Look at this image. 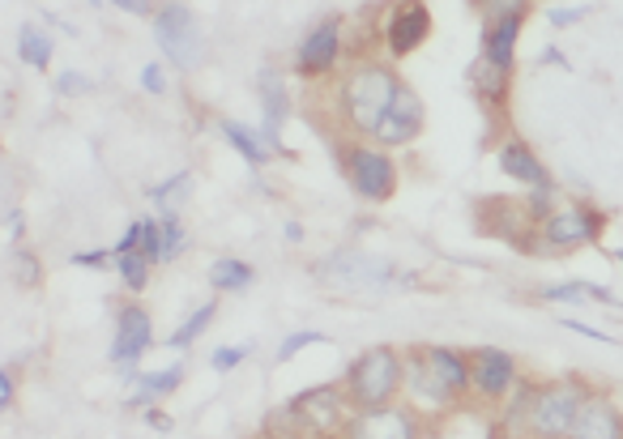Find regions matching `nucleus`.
Instances as JSON below:
<instances>
[{
  "instance_id": "obj_1",
  "label": "nucleus",
  "mask_w": 623,
  "mask_h": 439,
  "mask_svg": "<svg viewBox=\"0 0 623 439\" xmlns=\"http://www.w3.org/2000/svg\"><path fill=\"white\" fill-rule=\"evenodd\" d=\"M401 393L414 410L445 414L470 393V354L452 346H414L405 351Z\"/></svg>"
},
{
  "instance_id": "obj_2",
  "label": "nucleus",
  "mask_w": 623,
  "mask_h": 439,
  "mask_svg": "<svg viewBox=\"0 0 623 439\" xmlns=\"http://www.w3.org/2000/svg\"><path fill=\"white\" fill-rule=\"evenodd\" d=\"M398 90H401V78L389 64H380V60L355 64V69L338 82V116H342V124L351 132L372 137L376 124L385 120L389 103L398 98Z\"/></svg>"
},
{
  "instance_id": "obj_3",
  "label": "nucleus",
  "mask_w": 623,
  "mask_h": 439,
  "mask_svg": "<svg viewBox=\"0 0 623 439\" xmlns=\"http://www.w3.org/2000/svg\"><path fill=\"white\" fill-rule=\"evenodd\" d=\"M401 376H405V354L393 346H372L363 351L346 367V401L351 410H380V405H393L401 396Z\"/></svg>"
},
{
  "instance_id": "obj_4",
  "label": "nucleus",
  "mask_w": 623,
  "mask_h": 439,
  "mask_svg": "<svg viewBox=\"0 0 623 439\" xmlns=\"http://www.w3.org/2000/svg\"><path fill=\"white\" fill-rule=\"evenodd\" d=\"M593 393L580 376H560L546 380L530 393V410H526V436L530 439H568L573 423L580 414V401Z\"/></svg>"
},
{
  "instance_id": "obj_5",
  "label": "nucleus",
  "mask_w": 623,
  "mask_h": 439,
  "mask_svg": "<svg viewBox=\"0 0 623 439\" xmlns=\"http://www.w3.org/2000/svg\"><path fill=\"white\" fill-rule=\"evenodd\" d=\"M282 414H286V423H295V431L329 439L338 436V431H346V418L355 410H351L342 384H320V389H304L295 401H286Z\"/></svg>"
},
{
  "instance_id": "obj_6",
  "label": "nucleus",
  "mask_w": 623,
  "mask_h": 439,
  "mask_svg": "<svg viewBox=\"0 0 623 439\" xmlns=\"http://www.w3.org/2000/svg\"><path fill=\"white\" fill-rule=\"evenodd\" d=\"M154 39L163 47V56L184 73H192L205 60V35L184 0H167L154 9Z\"/></svg>"
},
{
  "instance_id": "obj_7",
  "label": "nucleus",
  "mask_w": 623,
  "mask_h": 439,
  "mask_svg": "<svg viewBox=\"0 0 623 439\" xmlns=\"http://www.w3.org/2000/svg\"><path fill=\"white\" fill-rule=\"evenodd\" d=\"M342 167H346L351 188L372 205H385L398 192V163L380 145H346L342 150Z\"/></svg>"
},
{
  "instance_id": "obj_8",
  "label": "nucleus",
  "mask_w": 623,
  "mask_h": 439,
  "mask_svg": "<svg viewBox=\"0 0 623 439\" xmlns=\"http://www.w3.org/2000/svg\"><path fill=\"white\" fill-rule=\"evenodd\" d=\"M607 230V214L589 205H555L538 222V252H564L580 244H598Z\"/></svg>"
},
{
  "instance_id": "obj_9",
  "label": "nucleus",
  "mask_w": 623,
  "mask_h": 439,
  "mask_svg": "<svg viewBox=\"0 0 623 439\" xmlns=\"http://www.w3.org/2000/svg\"><path fill=\"white\" fill-rule=\"evenodd\" d=\"M316 277H325L338 290H389L393 286V264L363 252H338L329 264H316Z\"/></svg>"
},
{
  "instance_id": "obj_10",
  "label": "nucleus",
  "mask_w": 623,
  "mask_h": 439,
  "mask_svg": "<svg viewBox=\"0 0 623 439\" xmlns=\"http://www.w3.org/2000/svg\"><path fill=\"white\" fill-rule=\"evenodd\" d=\"M423 129H427V107H423V98H419L414 90L401 82L398 98L389 103L385 120L372 132V145H380V150H401V145L419 141Z\"/></svg>"
},
{
  "instance_id": "obj_11",
  "label": "nucleus",
  "mask_w": 623,
  "mask_h": 439,
  "mask_svg": "<svg viewBox=\"0 0 623 439\" xmlns=\"http://www.w3.org/2000/svg\"><path fill=\"white\" fill-rule=\"evenodd\" d=\"M419 414L410 405H380V410H355L346 418L342 439H419Z\"/></svg>"
},
{
  "instance_id": "obj_12",
  "label": "nucleus",
  "mask_w": 623,
  "mask_h": 439,
  "mask_svg": "<svg viewBox=\"0 0 623 439\" xmlns=\"http://www.w3.org/2000/svg\"><path fill=\"white\" fill-rule=\"evenodd\" d=\"M517 389V358L499 346L470 351V393L483 401H504Z\"/></svg>"
},
{
  "instance_id": "obj_13",
  "label": "nucleus",
  "mask_w": 623,
  "mask_h": 439,
  "mask_svg": "<svg viewBox=\"0 0 623 439\" xmlns=\"http://www.w3.org/2000/svg\"><path fill=\"white\" fill-rule=\"evenodd\" d=\"M338 60H342V17H320L295 51V73L299 78H325V73H333Z\"/></svg>"
},
{
  "instance_id": "obj_14",
  "label": "nucleus",
  "mask_w": 623,
  "mask_h": 439,
  "mask_svg": "<svg viewBox=\"0 0 623 439\" xmlns=\"http://www.w3.org/2000/svg\"><path fill=\"white\" fill-rule=\"evenodd\" d=\"M150 346H154V320H150V311L141 308L137 299L120 304V308H116V337H111L107 358H111L116 367H133Z\"/></svg>"
},
{
  "instance_id": "obj_15",
  "label": "nucleus",
  "mask_w": 623,
  "mask_h": 439,
  "mask_svg": "<svg viewBox=\"0 0 623 439\" xmlns=\"http://www.w3.org/2000/svg\"><path fill=\"white\" fill-rule=\"evenodd\" d=\"M432 35V9L423 0H401L398 9H389V22H385V44L393 60H405L414 47L427 44Z\"/></svg>"
},
{
  "instance_id": "obj_16",
  "label": "nucleus",
  "mask_w": 623,
  "mask_h": 439,
  "mask_svg": "<svg viewBox=\"0 0 623 439\" xmlns=\"http://www.w3.org/2000/svg\"><path fill=\"white\" fill-rule=\"evenodd\" d=\"M495 167L513 179V183H521V188H551V183H555L551 171L542 167V158H538L521 137H508V141L495 145Z\"/></svg>"
},
{
  "instance_id": "obj_17",
  "label": "nucleus",
  "mask_w": 623,
  "mask_h": 439,
  "mask_svg": "<svg viewBox=\"0 0 623 439\" xmlns=\"http://www.w3.org/2000/svg\"><path fill=\"white\" fill-rule=\"evenodd\" d=\"M568 439H623V414L607 393H589L580 401V414Z\"/></svg>"
},
{
  "instance_id": "obj_18",
  "label": "nucleus",
  "mask_w": 623,
  "mask_h": 439,
  "mask_svg": "<svg viewBox=\"0 0 623 439\" xmlns=\"http://www.w3.org/2000/svg\"><path fill=\"white\" fill-rule=\"evenodd\" d=\"M261 111H266V124H261V137H266V145L278 154L282 150V124H286V116H291V90L286 82L269 69L261 73Z\"/></svg>"
},
{
  "instance_id": "obj_19",
  "label": "nucleus",
  "mask_w": 623,
  "mask_h": 439,
  "mask_svg": "<svg viewBox=\"0 0 623 439\" xmlns=\"http://www.w3.org/2000/svg\"><path fill=\"white\" fill-rule=\"evenodd\" d=\"M219 132L235 145V154H239L248 167H266L269 163V154H273V150L266 145V137H261V132H252L248 124H239V120H219Z\"/></svg>"
},
{
  "instance_id": "obj_20",
  "label": "nucleus",
  "mask_w": 623,
  "mask_h": 439,
  "mask_svg": "<svg viewBox=\"0 0 623 439\" xmlns=\"http://www.w3.org/2000/svg\"><path fill=\"white\" fill-rule=\"evenodd\" d=\"M179 380H184V363H172V367H163V371H145V376H137V393L129 396L133 405H154L158 396L176 393Z\"/></svg>"
},
{
  "instance_id": "obj_21",
  "label": "nucleus",
  "mask_w": 623,
  "mask_h": 439,
  "mask_svg": "<svg viewBox=\"0 0 623 439\" xmlns=\"http://www.w3.org/2000/svg\"><path fill=\"white\" fill-rule=\"evenodd\" d=\"M210 282H214V290L239 295V290H248L257 282V273H252V264L239 261V257H219V261L210 264Z\"/></svg>"
},
{
  "instance_id": "obj_22",
  "label": "nucleus",
  "mask_w": 623,
  "mask_h": 439,
  "mask_svg": "<svg viewBox=\"0 0 623 439\" xmlns=\"http://www.w3.org/2000/svg\"><path fill=\"white\" fill-rule=\"evenodd\" d=\"M214 316H219V304H201V308L192 311V316L179 324L176 333L167 337V346H172V351H188V346H192V342H197V337H201V333L214 324Z\"/></svg>"
},
{
  "instance_id": "obj_23",
  "label": "nucleus",
  "mask_w": 623,
  "mask_h": 439,
  "mask_svg": "<svg viewBox=\"0 0 623 439\" xmlns=\"http://www.w3.org/2000/svg\"><path fill=\"white\" fill-rule=\"evenodd\" d=\"M17 56H22L31 69H47V64H51V39H47L39 26L26 22V26L17 31Z\"/></svg>"
},
{
  "instance_id": "obj_24",
  "label": "nucleus",
  "mask_w": 623,
  "mask_h": 439,
  "mask_svg": "<svg viewBox=\"0 0 623 439\" xmlns=\"http://www.w3.org/2000/svg\"><path fill=\"white\" fill-rule=\"evenodd\" d=\"M150 269H154V261H150V257H141V252L116 257V273H120V282H125L133 295H141V290L150 286Z\"/></svg>"
},
{
  "instance_id": "obj_25",
  "label": "nucleus",
  "mask_w": 623,
  "mask_h": 439,
  "mask_svg": "<svg viewBox=\"0 0 623 439\" xmlns=\"http://www.w3.org/2000/svg\"><path fill=\"white\" fill-rule=\"evenodd\" d=\"M188 188H192V176H188V171H179V176L163 179L158 188H150V201H154V205H163V210H176L179 201L188 197Z\"/></svg>"
},
{
  "instance_id": "obj_26",
  "label": "nucleus",
  "mask_w": 623,
  "mask_h": 439,
  "mask_svg": "<svg viewBox=\"0 0 623 439\" xmlns=\"http://www.w3.org/2000/svg\"><path fill=\"white\" fill-rule=\"evenodd\" d=\"M308 346H329V333H320V329H295V333H286L282 346H278V363L295 358V354L308 351Z\"/></svg>"
},
{
  "instance_id": "obj_27",
  "label": "nucleus",
  "mask_w": 623,
  "mask_h": 439,
  "mask_svg": "<svg viewBox=\"0 0 623 439\" xmlns=\"http://www.w3.org/2000/svg\"><path fill=\"white\" fill-rule=\"evenodd\" d=\"M137 252L150 257L154 264L163 261V222L158 218H141V248Z\"/></svg>"
},
{
  "instance_id": "obj_28",
  "label": "nucleus",
  "mask_w": 623,
  "mask_h": 439,
  "mask_svg": "<svg viewBox=\"0 0 623 439\" xmlns=\"http://www.w3.org/2000/svg\"><path fill=\"white\" fill-rule=\"evenodd\" d=\"M158 222H163V261H176L179 248H184V226H179V214L176 210H167Z\"/></svg>"
},
{
  "instance_id": "obj_29",
  "label": "nucleus",
  "mask_w": 623,
  "mask_h": 439,
  "mask_svg": "<svg viewBox=\"0 0 623 439\" xmlns=\"http://www.w3.org/2000/svg\"><path fill=\"white\" fill-rule=\"evenodd\" d=\"M546 304H585V282H555L538 290Z\"/></svg>"
},
{
  "instance_id": "obj_30",
  "label": "nucleus",
  "mask_w": 623,
  "mask_h": 439,
  "mask_svg": "<svg viewBox=\"0 0 623 439\" xmlns=\"http://www.w3.org/2000/svg\"><path fill=\"white\" fill-rule=\"evenodd\" d=\"M13 282H17V286H35V282H39V261H35V252H26V248L13 252Z\"/></svg>"
},
{
  "instance_id": "obj_31",
  "label": "nucleus",
  "mask_w": 623,
  "mask_h": 439,
  "mask_svg": "<svg viewBox=\"0 0 623 439\" xmlns=\"http://www.w3.org/2000/svg\"><path fill=\"white\" fill-rule=\"evenodd\" d=\"M248 354H252V346H219V351L210 354V367H214L219 376H226V371H235Z\"/></svg>"
},
{
  "instance_id": "obj_32",
  "label": "nucleus",
  "mask_w": 623,
  "mask_h": 439,
  "mask_svg": "<svg viewBox=\"0 0 623 439\" xmlns=\"http://www.w3.org/2000/svg\"><path fill=\"white\" fill-rule=\"evenodd\" d=\"M568 333H580V337H589V342H602V346H620V337H611V333H602V329H593V324H585L577 316H564L560 320Z\"/></svg>"
},
{
  "instance_id": "obj_33",
  "label": "nucleus",
  "mask_w": 623,
  "mask_h": 439,
  "mask_svg": "<svg viewBox=\"0 0 623 439\" xmlns=\"http://www.w3.org/2000/svg\"><path fill=\"white\" fill-rule=\"evenodd\" d=\"M483 17H504V13H530V0H479Z\"/></svg>"
},
{
  "instance_id": "obj_34",
  "label": "nucleus",
  "mask_w": 623,
  "mask_h": 439,
  "mask_svg": "<svg viewBox=\"0 0 623 439\" xmlns=\"http://www.w3.org/2000/svg\"><path fill=\"white\" fill-rule=\"evenodd\" d=\"M585 13H589L585 4H564V9H551V17H546V22H551L555 31H568V26H577Z\"/></svg>"
},
{
  "instance_id": "obj_35",
  "label": "nucleus",
  "mask_w": 623,
  "mask_h": 439,
  "mask_svg": "<svg viewBox=\"0 0 623 439\" xmlns=\"http://www.w3.org/2000/svg\"><path fill=\"white\" fill-rule=\"evenodd\" d=\"M141 90H145V94H163V90H167L163 64H145V69H141Z\"/></svg>"
},
{
  "instance_id": "obj_36",
  "label": "nucleus",
  "mask_w": 623,
  "mask_h": 439,
  "mask_svg": "<svg viewBox=\"0 0 623 439\" xmlns=\"http://www.w3.org/2000/svg\"><path fill=\"white\" fill-rule=\"evenodd\" d=\"M137 248H141V222H129V230L120 235V244L111 248V257H129Z\"/></svg>"
},
{
  "instance_id": "obj_37",
  "label": "nucleus",
  "mask_w": 623,
  "mask_h": 439,
  "mask_svg": "<svg viewBox=\"0 0 623 439\" xmlns=\"http://www.w3.org/2000/svg\"><path fill=\"white\" fill-rule=\"evenodd\" d=\"M111 261H116V257H111V252H98V248H94V252H73V264H78V269H107Z\"/></svg>"
},
{
  "instance_id": "obj_38",
  "label": "nucleus",
  "mask_w": 623,
  "mask_h": 439,
  "mask_svg": "<svg viewBox=\"0 0 623 439\" xmlns=\"http://www.w3.org/2000/svg\"><path fill=\"white\" fill-rule=\"evenodd\" d=\"M56 90H60V94H86L90 82L82 78V73H73V69H69V73H60V78H56Z\"/></svg>"
},
{
  "instance_id": "obj_39",
  "label": "nucleus",
  "mask_w": 623,
  "mask_h": 439,
  "mask_svg": "<svg viewBox=\"0 0 623 439\" xmlns=\"http://www.w3.org/2000/svg\"><path fill=\"white\" fill-rule=\"evenodd\" d=\"M585 304H607V308H623V304L615 299V295H611V290H607V286H589V282H585Z\"/></svg>"
},
{
  "instance_id": "obj_40",
  "label": "nucleus",
  "mask_w": 623,
  "mask_h": 439,
  "mask_svg": "<svg viewBox=\"0 0 623 439\" xmlns=\"http://www.w3.org/2000/svg\"><path fill=\"white\" fill-rule=\"evenodd\" d=\"M9 405H13V371L0 367V410H9Z\"/></svg>"
},
{
  "instance_id": "obj_41",
  "label": "nucleus",
  "mask_w": 623,
  "mask_h": 439,
  "mask_svg": "<svg viewBox=\"0 0 623 439\" xmlns=\"http://www.w3.org/2000/svg\"><path fill=\"white\" fill-rule=\"evenodd\" d=\"M4 226H9V235H13V239H22L26 222H22V210H17V205H13V210H4Z\"/></svg>"
},
{
  "instance_id": "obj_42",
  "label": "nucleus",
  "mask_w": 623,
  "mask_h": 439,
  "mask_svg": "<svg viewBox=\"0 0 623 439\" xmlns=\"http://www.w3.org/2000/svg\"><path fill=\"white\" fill-rule=\"evenodd\" d=\"M145 427H154V431H172V418H167V414H158V410H145Z\"/></svg>"
},
{
  "instance_id": "obj_43",
  "label": "nucleus",
  "mask_w": 623,
  "mask_h": 439,
  "mask_svg": "<svg viewBox=\"0 0 623 439\" xmlns=\"http://www.w3.org/2000/svg\"><path fill=\"white\" fill-rule=\"evenodd\" d=\"M116 9H125V13H154L150 9V0H111Z\"/></svg>"
},
{
  "instance_id": "obj_44",
  "label": "nucleus",
  "mask_w": 623,
  "mask_h": 439,
  "mask_svg": "<svg viewBox=\"0 0 623 439\" xmlns=\"http://www.w3.org/2000/svg\"><path fill=\"white\" fill-rule=\"evenodd\" d=\"M286 239L299 244V239H304V226H299V222H286Z\"/></svg>"
},
{
  "instance_id": "obj_45",
  "label": "nucleus",
  "mask_w": 623,
  "mask_h": 439,
  "mask_svg": "<svg viewBox=\"0 0 623 439\" xmlns=\"http://www.w3.org/2000/svg\"><path fill=\"white\" fill-rule=\"evenodd\" d=\"M620 264H623V252H620Z\"/></svg>"
},
{
  "instance_id": "obj_46",
  "label": "nucleus",
  "mask_w": 623,
  "mask_h": 439,
  "mask_svg": "<svg viewBox=\"0 0 623 439\" xmlns=\"http://www.w3.org/2000/svg\"><path fill=\"white\" fill-rule=\"evenodd\" d=\"M470 4H479V0H470Z\"/></svg>"
}]
</instances>
